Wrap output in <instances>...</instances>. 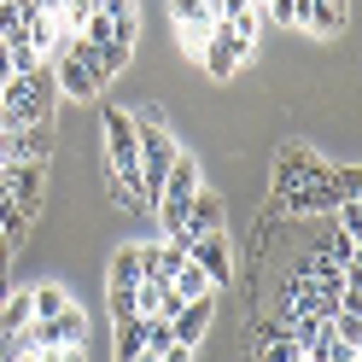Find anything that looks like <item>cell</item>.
<instances>
[{
    "mask_svg": "<svg viewBox=\"0 0 362 362\" xmlns=\"http://www.w3.org/2000/svg\"><path fill=\"white\" fill-rule=\"evenodd\" d=\"M100 134H105V181H111V199L141 211V193H134V181H141V152H134V111L105 105V111H100Z\"/></svg>",
    "mask_w": 362,
    "mask_h": 362,
    "instance_id": "1",
    "label": "cell"
},
{
    "mask_svg": "<svg viewBox=\"0 0 362 362\" xmlns=\"http://www.w3.org/2000/svg\"><path fill=\"white\" fill-rule=\"evenodd\" d=\"M134 152H141V181H134V193H141V205L152 211L158 205V193H164V175L175 164V134L164 129V117L146 105V111H134Z\"/></svg>",
    "mask_w": 362,
    "mask_h": 362,
    "instance_id": "2",
    "label": "cell"
},
{
    "mask_svg": "<svg viewBox=\"0 0 362 362\" xmlns=\"http://www.w3.org/2000/svg\"><path fill=\"white\" fill-rule=\"evenodd\" d=\"M199 59H205V71H211L216 82H228L240 64L252 59V41H245V35H234V24H228V18H216V24H211V41H205V53H199Z\"/></svg>",
    "mask_w": 362,
    "mask_h": 362,
    "instance_id": "3",
    "label": "cell"
},
{
    "mask_svg": "<svg viewBox=\"0 0 362 362\" xmlns=\"http://www.w3.org/2000/svg\"><path fill=\"white\" fill-rule=\"evenodd\" d=\"M0 187H6L12 205L35 222L41 205H47V164H0Z\"/></svg>",
    "mask_w": 362,
    "mask_h": 362,
    "instance_id": "4",
    "label": "cell"
},
{
    "mask_svg": "<svg viewBox=\"0 0 362 362\" xmlns=\"http://www.w3.org/2000/svg\"><path fill=\"white\" fill-rule=\"evenodd\" d=\"M53 158V123L0 129V164H47Z\"/></svg>",
    "mask_w": 362,
    "mask_h": 362,
    "instance_id": "5",
    "label": "cell"
},
{
    "mask_svg": "<svg viewBox=\"0 0 362 362\" xmlns=\"http://www.w3.org/2000/svg\"><path fill=\"white\" fill-rule=\"evenodd\" d=\"M181 252H187V263L205 269V281H211V286L234 281V245H228V234H199V240L181 245Z\"/></svg>",
    "mask_w": 362,
    "mask_h": 362,
    "instance_id": "6",
    "label": "cell"
},
{
    "mask_svg": "<svg viewBox=\"0 0 362 362\" xmlns=\"http://www.w3.org/2000/svg\"><path fill=\"white\" fill-rule=\"evenodd\" d=\"M30 339H35V345H88V315H82V304L71 298L59 315L30 322Z\"/></svg>",
    "mask_w": 362,
    "mask_h": 362,
    "instance_id": "7",
    "label": "cell"
},
{
    "mask_svg": "<svg viewBox=\"0 0 362 362\" xmlns=\"http://www.w3.org/2000/svg\"><path fill=\"white\" fill-rule=\"evenodd\" d=\"M211 315H216V292H205V298H187L175 310V322H170V333H175V345H205V333H211Z\"/></svg>",
    "mask_w": 362,
    "mask_h": 362,
    "instance_id": "8",
    "label": "cell"
},
{
    "mask_svg": "<svg viewBox=\"0 0 362 362\" xmlns=\"http://www.w3.org/2000/svg\"><path fill=\"white\" fill-rule=\"evenodd\" d=\"M170 18H175V30H181V41H187V53L199 59L205 53V41H211V6L205 0H170Z\"/></svg>",
    "mask_w": 362,
    "mask_h": 362,
    "instance_id": "9",
    "label": "cell"
},
{
    "mask_svg": "<svg viewBox=\"0 0 362 362\" xmlns=\"http://www.w3.org/2000/svg\"><path fill=\"white\" fill-rule=\"evenodd\" d=\"M53 64V76H59V94L64 100H94L100 88H94V76H88V64H76L71 53H59V59H47Z\"/></svg>",
    "mask_w": 362,
    "mask_h": 362,
    "instance_id": "10",
    "label": "cell"
},
{
    "mask_svg": "<svg viewBox=\"0 0 362 362\" xmlns=\"http://www.w3.org/2000/svg\"><path fill=\"white\" fill-rule=\"evenodd\" d=\"M134 286H141V245H117V252H111L105 292H134Z\"/></svg>",
    "mask_w": 362,
    "mask_h": 362,
    "instance_id": "11",
    "label": "cell"
},
{
    "mask_svg": "<svg viewBox=\"0 0 362 362\" xmlns=\"http://www.w3.org/2000/svg\"><path fill=\"white\" fill-rule=\"evenodd\" d=\"M64 304H71V292H64L59 281H41V286L30 292V310H35V322H47V315H59Z\"/></svg>",
    "mask_w": 362,
    "mask_h": 362,
    "instance_id": "12",
    "label": "cell"
},
{
    "mask_svg": "<svg viewBox=\"0 0 362 362\" xmlns=\"http://www.w3.org/2000/svg\"><path fill=\"white\" fill-rule=\"evenodd\" d=\"M0 234H6L12 245H24V234H30V216L12 205V193H6V187H0Z\"/></svg>",
    "mask_w": 362,
    "mask_h": 362,
    "instance_id": "13",
    "label": "cell"
},
{
    "mask_svg": "<svg viewBox=\"0 0 362 362\" xmlns=\"http://www.w3.org/2000/svg\"><path fill=\"white\" fill-rule=\"evenodd\" d=\"M175 292H181V298H205V292H216L211 281H205V269H199V263H181L175 269V281H170Z\"/></svg>",
    "mask_w": 362,
    "mask_h": 362,
    "instance_id": "14",
    "label": "cell"
},
{
    "mask_svg": "<svg viewBox=\"0 0 362 362\" xmlns=\"http://www.w3.org/2000/svg\"><path fill=\"white\" fill-rule=\"evenodd\" d=\"M304 351L298 345H292V339L281 333V339H263V345H257V362H298Z\"/></svg>",
    "mask_w": 362,
    "mask_h": 362,
    "instance_id": "15",
    "label": "cell"
},
{
    "mask_svg": "<svg viewBox=\"0 0 362 362\" xmlns=\"http://www.w3.org/2000/svg\"><path fill=\"white\" fill-rule=\"evenodd\" d=\"M0 47H6V53H12V76H30V71H35V64H41V53L30 47V41H0Z\"/></svg>",
    "mask_w": 362,
    "mask_h": 362,
    "instance_id": "16",
    "label": "cell"
},
{
    "mask_svg": "<svg viewBox=\"0 0 362 362\" xmlns=\"http://www.w3.org/2000/svg\"><path fill=\"white\" fill-rule=\"evenodd\" d=\"M257 12L269 18V24H281V30H292V18H298V0H263Z\"/></svg>",
    "mask_w": 362,
    "mask_h": 362,
    "instance_id": "17",
    "label": "cell"
},
{
    "mask_svg": "<svg viewBox=\"0 0 362 362\" xmlns=\"http://www.w3.org/2000/svg\"><path fill=\"white\" fill-rule=\"evenodd\" d=\"M228 24H234V35H245V41H252V47H257V30H263V12H257V6H245V12H234Z\"/></svg>",
    "mask_w": 362,
    "mask_h": 362,
    "instance_id": "18",
    "label": "cell"
},
{
    "mask_svg": "<svg viewBox=\"0 0 362 362\" xmlns=\"http://www.w3.org/2000/svg\"><path fill=\"white\" fill-rule=\"evenodd\" d=\"M111 298V322H134V292H105Z\"/></svg>",
    "mask_w": 362,
    "mask_h": 362,
    "instance_id": "19",
    "label": "cell"
},
{
    "mask_svg": "<svg viewBox=\"0 0 362 362\" xmlns=\"http://www.w3.org/2000/svg\"><path fill=\"white\" fill-rule=\"evenodd\" d=\"M158 362H199V351H193V345H170Z\"/></svg>",
    "mask_w": 362,
    "mask_h": 362,
    "instance_id": "20",
    "label": "cell"
},
{
    "mask_svg": "<svg viewBox=\"0 0 362 362\" xmlns=\"http://www.w3.org/2000/svg\"><path fill=\"white\" fill-rule=\"evenodd\" d=\"M12 252H18V245H12L6 234H0V269H6V275H12Z\"/></svg>",
    "mask_w": 362,
    "mask_h": 362,
    "instance_id": "21",
    "label": "cell"
},
{
    "mask_svg": "<svg viewBox=\"0 0 362 362\" xmlns=\"http://www.w3.org/2000/svg\"><path fill=\"white\" fill-rule=\"evenodd\" d=\"M0 82H12V53L0 47Z\"/></svg>",
    "mask_w": 362,
    "mask_h": 362,
    "instance_id": "22",
    "label": "cell"
},
{
    "mask_svg": "<svg viewBox=\"0 0 362 362\" xmlns=\"http://www.w3.org/2000/svg\"><path fill=\"white\" fill-rule=\"evenodd\" d=\"M12 298V275H6V269H0V304H6Z\"/></svg>",
    "mask_w": 362,
    "mask_h": 362,
    "instance_id": "23",
    "label": "cell"
},
{
    "mask_svg": "<svg viewBox=\"0 0 362 362\" xmlns=\"http://www.w3.org/2000/svg\"><path fill=\"white\" fill-rule=\"evenodd\" d=\"M252 6H263V0H252Z\"/></svg>",
    "mask_w": 362,
    "mask_h": 362,
    "instance_id": "24",
    "label": "cell"
}]
</instances>
